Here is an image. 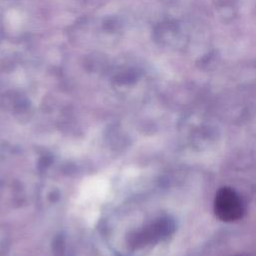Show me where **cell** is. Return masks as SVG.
<instances>
[{"label":"cell","instance_id":"obj_1","mask_svg":"<svg viewBox=\"0 0 256 256\" xmlns=\"http://www.w3.org/2000/svg\"><path fill=\"white\" fill-rule=\"evenodd\" d=\"M214 211L220 220L230 222L241 218L244 207L240 196L233 189L223 187L216 193Z\"/></svg>","mask_w":256,"mask_h":256}]
</instances>
